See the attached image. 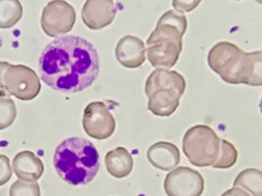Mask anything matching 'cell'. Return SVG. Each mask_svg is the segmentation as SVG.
<instances>
[{
  "mask_svg": "<svg viewBox=\"0 0 262 196\" xmlns=\"http://www.w3.org/2000/svg\"><path fill=\"white\" fill-rule=\"evenodd\" d=\"M42 81L55 91L78 93L91 86L100 73V58L89 40L67 35L54 39L38 60Z\"/></svg>",
  "mask_w": 262,
  "mask_h": 196,
  "instance_id": "cell-1",
  "label": "cell"
},
{
  "mask_svg": "<svg viewBox=\"0 0 262 196\" xmlns=\"http://www.w3.org/2000/svg\"><path fill=\"white\" fill-rule=\"evenodd\" d=\"M54 166L57 174L71 185H84L92 181L100 170V154L85 138L69 137L55 151Z\"/></svg>",
  "mask_w": 262,
  "mask_h": 196,
  "instance_id": "cell-2",
  "label": "cell"
},
{
  "mask_svg": "<svg viewBox=\"0 0 262 196\" xmlns=\"http://www.w3.org/2000/svg\"><path fill=\"white\" fill-rule=\"evenodd\" d=\"M183 151L193 166L209 167L220 156L221 138L208 126H194L184 135Z\"/></svg>",
  "mask_w": 262,
  "mask_h": 196,
  "instance_id": "cell-3",
  "label": "cell"
},
{
  "mask_svg": "<svg viewBox=\"0 0 262 196\" xmlns=\"http://www.w3.org/2000/svg\"><path fill=\"white\" fill-rule=\"evenodd\" d=\"M40 81L35 71L23 64L0 61V94L29 102L39 94Z\"/></svg>",
  "mask_w": 262,
  "mask_h": 196,
  "instance_id": "cell-4",
  "label": "cell"
},
{
  "mask_svg": "<svg viewBox=\"0 0 262 196\" xmlns=\"http://www.w3.org/2000/svg\"><path fill=\"white\" fill-rule=\"evenodd\" d=\"M244 51L233 43L221 42L211 48L208 55L209 67L224 82L234 84L235 77L241 65Z\"/></svg>",
  "mask_w": 262,
  "mask_h": 196,
  "instance_id": "cell-5",
  "label": "cell"
},
{
  "mask_svg": "<svg viewBox=\"0 0 262 196\" xmlns=\"http://www.w3.org/2000/svg\"><path fill=\"white\" fill-rule=\"evenodd\" d=\"M76 10L62 0L49 2L40 16V27L46 35L58 37L70 32L76 23Z\"/></svg>",
  "mask_w": 262,
  "mask_h": 196,
  "instance_id": "cell-6",
  "label": "cell"
},
{
  "mask_svg": "<svg viewBox=\"0 0 262 196\" xmlns=\"http://www.w3.org/2000/svg\"><path fill=\"white\" fill-rule=\"evenodd\" d=\"M82 126L89 136L102 141L114 134L116 120L104 102H92L84 109Z\"/></svg>",
  "mask_w": 262,
  "mask_h": 196,
  "instance_id": "cell-7",
  "label": "cell"
},
{
  "mask_svg": "<svg viewBox=\"0 0 262 196\" xmlns=\"http://www.w3.org/2000/svg\"><path fill=\"white\" fill-rule=\"evenodd\" d=\"M167 196H201L204 191V179L189 167H178L170 171L164 180Z\"/></svg>",
  "mask_w": 262,
  "mask_h": 196,
  "instance_id": "cell-8",
  "label": "cell"
},
{
  "mask_svg": "<svg viewBox=\"0 0 262 196\" xmlns=\"http://www.w3.org/2000/svg\"><path fill=\"white\" fill-rule=\"evenodd\" d=\"M187 18L184 12L169 10L161 16L157 28L146 39V44L147 46H151L159 40L183 43V36L187 31Z\"/></svg>",
  "mask_w": 262,
  "mask_h": 196,
  "instance_id": "cell-9",
  "label": "cell"
},
{
  "mask_svg": "<svg viewBox=\"0 0 262 196\" xmlns=\"http://www.w3.org/2000/svg\"><path fill=\"white\" fill-rule=\"evenodd\" d=\"M118 5L113 0H88L81 11L85 26L93 31L102 30L114 21Z\"/></svg>",
  "mask_w": 262,
  "mask_h": 196,
  "instance_id": "cell-10",
  "label": "cell"
},
{
  "mask_svg": "<svg viewBox=\"0 0 262 196\" xmlns=\"http://www.w3.org/2000/svg\"><path fill=\"white\" fill-rule=\"evenodd\" d=\"M145 51L144 43L140 38L127 35L119 39L115 49V56L121 65L129 69H136L141 67L145 61Z\"/></svg>",
  "mask_w": 262,
  "mask_h": 196,
  "instance_id": "cell-11",
  "label": "cell"
},
{
  "mask_svg": "<svg viewBox=\"0 0 262 196\" xmlns=\"http://www.w3.org/2000/svg\"><path fill=\"white\" fill-rule=\"evenodd\" d=\"M182 51L183 43L159 40L146 48V54L149 62L154 68L168 70L177 63Z\"/></svg>",
  "mask_w": 262,
  "mask_h": 196,
  "instance_id": "cell-12",
  "label": "cell"
},
{
  "mask_svg": "<svg viewBox=\"0 0 262 196\" xmlns=\"http://www.w3.org/2000/svg\"><path fill=\"white\" fill-rule=\"evenodd\" d=\"M12 170L18 179L27 182H36L44 174V165L34 153L23 151L14 156Z\"/></svg>",
  "mask_w": 262,
  "mask_h": 196,
  "instance_id": "cell-13",
  "label": "cell"
},
{
  "mask_svg": "<svg viewBox=\"0 0 262 196\" xmlns=\"http://www.w3.org/2000/svg\"><path fill=\"white\" fill-rule=\"evenodd\" d=\"M146 157L150 163L162 171L175 169L180 162L178 147L169 142L154 143L146 152Z\"/></svg>",
  "mask_w": 262,
  "mask_h": 196,
  "instance_id": "cell-14",
  "label": "cell"
},
{
  "mask_svg": "<svg viewBox=\"0 0 262 196\" xmlns=\"http://www.w3.org/2000/svg\"><path fill=\"white\" fill-rule=\"evenodd\" d=\"M157 89H173L184 95L186 91V80L177 71L157 69L146 79L145 95H150Z\"/></svg>",
  "mask_w": 262,
  "mask_h": 196,
  "instance_id": "cell-15",
  "label": "cell"
},
{
  "mask_svg": "<svg viewBox=\"0 0 262 196\" xmlns=\"http://www.w3.org/2000/svg\"><path fill=\"white\" fill-rule=\"evenodd\" d=\"M183 94L173 89H157L147 95V109L159 117H169L179 106V100Z\"/></svg>",
  "mask_w": 262,
  "mask_h": 196,
  "instance_id": "cell-16",
  "label": "cell"
},
{
  "mask_svg": "<svg viewBox=\"0 0 262 196\" xmlns=\"http://www.w3.org/2000/svg\"><path fill=\"white\" fill-rule=\"evenodd\" d=\"M105 166L111 176L122 179L133 173L134 159L125 147H116L106 154Z\"/></svg>",
  "mask_w": 262,
  "mask_h": 196,
  "instance_id": "cell-17",
  "label": "cell"
},
{
  "mask_svg": "<svg viewBox=\"0 0 262 196\" xmlns=\"http://www.w3.org/2000/svg\"><path fill=\"white\" fill-rule=\"evenodd\" d=\"M234 187H241L251 196H262V174L259 169H246L234 180Z\"/></svg>",
  "mask_w": 262,
  "mask_h": 196,
  "instance_id": "cell-18",
  "label": "cell"
},
{
  "mask_svg": "<svg viewBox=\"0 0 262 196\" xmlns=\"http://www.w3.org/2000/svg\"><path fill=\"white\" fill-rule=\"evenodd\" d=\"M23 13L19 0H0V29H10L18 23Z\"/></svg>",
  "mask_w": 262,
  "mask_h": 196,
  "instance_id": "cell-19",
  "label": "cell"
},
{
  "mask_svg": "<svg viewBox=\"0 0 262 196\" xmlns=\"http://www.w3.org/2000/svg\"><path fill=\"white\" fill-rule=\"evenodd\" d=\"M238 159V151L236 147L226 140H221V152L217 160L212 167L215 169H228L233 167Z\"/></svg>",
  "mask_w": 262,
  "mask_h": 196,
  "instance_id": "cell-20",
  "label": "cell"
},
{
  "mask_svg": "<svg viewBox=\"0 0 262 196\" xmlns=\"http://www.w3.org/2000/svg\"><path fill=\"white\" fill-rule=\"evenodd\" d=\"M16 118V107L9 96L0 94V130L12 126Z\"/></svg>",
  "mask_w": 262,
  "mask_h": 196,
  "instance_id": "cell-21",
  "label": "cell"
},
{
  "mask_svg": "<svg viewBox=\"0 0 262 196\" xmlns=\"http://www.w3.org/2000/svg\"><path fill=\"white\" fill-rule=\"evenodd\" d=\"M9 196H40L39 184L18 180L11 185Z\"/></svg>",
  "mask_w": 262,
  "mask_h": 196,
  "instance_id": "cell-22",
  "label": "cell"
},
{
  "mask_svg": "<svg viewBox=\"0 0 262 196\" xmlns=\"http://www.w3.org/2000/svg\"><path fill=\"white\" fill-rule=\"evenodd\" d=\"M12 177L10 160L6 155H0V186L9 182Z\"/></svg>",
  "mask_w": 262,
  "mask_h": 196,
  "instance_id": "cell-23",
  "label": "cell"
},
{
  "mask_svg": "<svg viewBox=\"0 0 262 196\" xmlns=\"http://www.w3.org/2000/svg\"><path fill=\"white\" fill-rule=\"evenodd\" d=\"M221 196H251L248 192L241 189V187H233V189H229L226 192H224Z\"/></svg>",
  "mask_w": 262,
  "mask_h": 196,
  "instance_id": "cell-24",
  "label": "cell"
}]
</instances>
